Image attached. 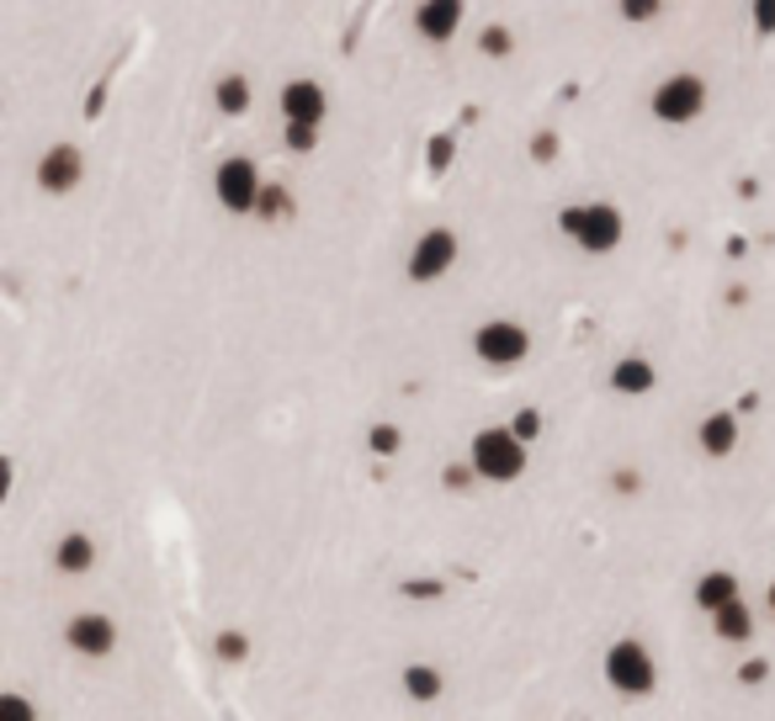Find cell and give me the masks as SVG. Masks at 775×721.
I'll list each match as a JSON object with an SVG mask.
<instances>
[{"mask_svg": "<svg viewBox=\"0 0 775 721\" xmlns=\"http://www.w3.org/2000/svg\"><path fill=\"white\" fill-rule=\"evenodd\" d=\"M468 462H473V473L489 482H516L526 473V441L510 430V425H489V430H479L473 445H468Z\"/></svg>", "mask_w": 775, "mask_h": 721, "instance_id": "1", "label": "cell"}, {"mask_svg": "<svg viewBox=\"0 0 775 721\" xmlns=\"http://www.w3.org/2000/svg\"><path fill=\"white\" fill-rule=\"evenodd\" d=\"M558 229H564L584 255H611L616 244H621V212H616L611 201H584V207H564Z\"/></svg>", "mask_w": 775, "mask_h": 721, "instance_id": "2", "label": "cell"}, {"mask_svg": "<svg viewBox=\"0 0 775 721\" xmlns=\"http://www.w3.org/2000/svg\"><path fill=\"white\" fill-rule=\"evenodd\" d=\"M606 684H611L616 695H649L653 684H658V669H653V652L643 647L638 637H621L606 647Z\"/></svg>", "mask_w": 775, "mask_h": 721, "instance_id": "3", "label": "cell"}, {"mask_svg": "<svg viewBox=\"0 0 775 721\" xmlns=\"http://www.w3.org/2000/svg\"><path fill=\"white\" fill-rule=\"evenodd\" d=\"M649 107L658 122L686 127V122H695L706 112V81H701V75H669V81H658Z\"/></svg>", "mask_w": 775, "mask_h": 721, "instance_id": "4", "label": "cell"}, {"mask_svg": "<svg viewBox=\"0 0 775 721\" xmlns=\"http://www.w3.org/2000/svg\"><path fill=\"white\" fill-rule=\"evenodd\" d=\"M531 351V334L526 323L516 319H489L473 329V356L484 361V366H521Z\"/></svg>", "mask_w": 775, "mask_h": 721, "instance_id": "5", "label": "cell"}, {"mask_svg": "<svg viewBox=\"0 0 775 721\" xmlns=\"http://www.w3.org/2000/svg\"><path fill=\"white\" fill-rule=\"evenodd\" d=\"M213 197L223 201L229 212H255V207H261V197H266V186H261V170H255V160L234 155V160L218 164V170H213Z\"/></svg>", "mask_w": 775, "mask_h": 721, "instance_id": "6", "label": "cell"}, {"mask_svg": "<svg viewBox=\"0 0 775 721\" xmlns=\"http://www.w3.org/2000/svg\"><path fill=\"white\" fill-rule=\"evenodd\" d=\"M457 266V234L451 229H425L409 249V281H441Z\"/></svg>", "mask_w": 775, "mask_h": 721, "instance_id": "7", "label": "cell"}, {"mask_svg": "<svg viewBox=\"0 0 775 721\" xmlns=\"http://www.w3.org/2000/svg\"><path fill=\"white\" fill-rule=\"evenodd\" d=\"M85 175V155L75 144H53L48 155L38 160V186L43 192H53V197H64V192H75Z\"/></svg>", "mask_w": 775, "mask_h": 721, "instance_id": "8", "label": "cell"}, {"mask_svg": "<svg viewBox=\"0 0 775 721\" xmlns=\"http://www.w3.org/2000/svg\"><path fill=\"white\" fill-rule=\"evenodd\" d=\"M64 641L85 652V658H107L112 647H118V626H112V615H101V610H85L75 615L70 626H64Z\"/></svg>", "mask_w": 775, "mask_h": 721, "instance_id": "9", "label": "cell"}, {"mask_svg": "<svg viewBox=\"0 0 775 721\" xmlns=\"http://www.w3.org/2000/svg\"><path fill=\"white\" fill-rule=\"evenodd\" d=\"M325 90L314 81H287L282 85V118L287 122H308V127H319L325 122Z\"/></svg>", "mask_w": 775, "mask_h": 721, "instance_id": "10", "label": "cell"}, {"mask_svg": "<svg viewBox=\"0 0 775 721\" xmlns=\"http://www.w3.org/2000/svg\"><path fill=\"white\" fill-rule=\"evenodd\" d=\"M462 5H468V0H420V11H414V27H420V33H425L431 42L457 38V27H462Z\"/></svg>", "mask_w": 775, "mask_h": 721, "instance_id": "11", "label": "cell"}, {"mask_svg": "<svg viewBox=\"0 0 775 721\" xmlns=\"http://www.w3.org/2000/svg\"><path fill=\"white\" fill-rule=\"evenodd\" d=\"M695 441H701L706 456H734L738 451V419L728 414V408L706 414V419H701V430H695Z\"/></svg>", "mask_w": 775, "mask_h": 721, "instance_id": "12", "label": "cell"}, {"mask_svg": "<svg viewBox=\"0 0 775 721\" xmlns=\"http://www.w3.org/2000/svg\"><path fill=\"white\" fill-rule=\"evenodd\" d=\"M734 600H738V578L728 567H712V573L695 578V604H701L706 615H717L723 604H734Z\"/></svg>", "mask_w": 775, "mask_h": 721, "instance_id": "13", "label": "cell"}, {"mask_svg": "<svg viewBox=\"0 0 775 721\" xmlns=\"http://www.w3.org/2000/svg\"><path fill=\"white\" fill-rule=\"evenodd\" d=\"M653 361H643V356H621L611 366V388L616 393H627V399H638V393H653Z\"/></svg>", "mask_w": 775, "mask_h": 721, "instance_id": "14", "label": "cell"}, {"mask_svg": "<svg viewBox=\"0 0 775 721\" xmlns=\"http://www.w3.org/2000/svg\"><path fill=\"white\" fill-rule=\"evenodd\" d=\"M53 562H59V573H90V567H96V541H90L85 530H70V536L53 547Z\"/></svg>", "mask_w": 775, "mask_h": 721, "instance_id": "15", "label": "cell"}, {"mask_svg": "<svg viewBox=\"0 0 775 721\" xmlns=\"http://www.w3.org/2000/svg\"><path fill=\"white\" fill-rule=\"evenodd\" d=\"M712 632H717L723 641H749V637H754V610H749L743 600L723 604V610L712 615Z\"/></svg>", "mask_w": 775, "mask_h": 721, "instance_id": "16", "label": "cell"}, {"mask_svg": "<svg viewBox=\"0 0 775 721\" xmlns=\"http://www.w3.org/2000/svg\"><path fill=\"white\" fill-rule=\"evenodd\" d=\"M250 101H255V96H250V81H245V75H223V81L213 85V107H218L223 118H245Z\"/></svg>", "mask_w": 775, "mask_h": 721, "instance_id": "17", "label": "cell"}, {"mask_svg": "<svg viewBox=\"0 0 775 721\" xmlns=\"http://www.w3.org/2000/svg\"><path fill=\"white\" fill-rule=\"evenodd\" d=\"M404 689H409V700H436L441 695V669L436 663H409Z\"/></svg>", "mask_w": 775, "mask_h": 721, "instance_id": "18", "label": "cell"}, {"mask_svg": "<svg viewBox=\"0 0 775 721\" xmlns=\"http://www.w3.org/2000/svg\"><path fill=\"white\" fill-rule=\"evenodd\" d=\"M479 48H484L489 59H505V53L516 48V38H510V27H499V22H494V27H484V33H479Z\"/></svg>", "mask_w": 775, "mask_h": 721, "instance_id": "19", "label": "cell"}, {"mask_svg": "<svg viewBox=\"0 0 775 721\" xmlns=\"http://www.w3.org/2000/svg\"><path fill=\"white\" fill-rule=\"evenodd\" d=\"M0 721H38V711H33V700L27 695H0Z\"/></svg>", "mask_w": 775, "mask_h": 721, "instance_id": "20", "label": "cell"}, {"mask_svg": "<svg viewBox=\"0 0 775 721\" xmlns=\"http://www.w3.org/2000/svg\"><path fill=\"white\" fill-rule=\"evenodd\" d=\"M319 144V127H308V122H287V149H314Z\"/></svg>", "mask_w": 775, "mask_h": 721, "instance_id": "21", "label": "cell"}, {"mask_svg": "<svg viewBox=\"0 0 775 721\" xmlns=\"http://www.w3.org/2000/svg\"><path fill=\"white\" fill-rule=\"evenodd\" d=\"M510 430H516V436H521V441H536V436H542V414H536V408H521V414H516V419H510Z\"/></svg>", "mask_w": 775, "mask_h": 721, "instance_id": "22", "label": "cell"}, {"mask_svg": "<svg viewBox=\"0 0 775 721\" xmlns=\"http://www.w3.org/2000/svg\"><path fill=\"white\" fill-rule=\"evenodd\" d=\"M664 11V0H621V16L627 22H653Z\"/></svg>", "mask_w": 775, "mask_h": 721, "instance_id": "23", "label": "cell"}, {"mask_svg": "<svg viewBox=\"0 0 775 721\" xmlns=\"http://www.w3.org/2000/svg\"><path fill=\"white\" fill-rule=\"evenodd\" d=\"M372 451H377V456L399 451V430H393V425H377V430H372Z\"/></svg>", "mask_w": 775, "mask_h": 721, "instance_id": "24", "label": "cell"}, {"mask_svg": "<svg viewBox=\"0 0 775 721\" xmlns=\"http://www.w3.org/2000/svg\"><path fill=\"white\" fill-rule=\"evenodd\" d=\"M218 652H223L229 663H240V658H245V637H240V632H223V637H218Z\"/></svg>", "mask_w": 775, "mask_h": 721, "instance_id": "25", "label": "cell"}, {"mask_svg": "<svg viewBox=\"0 0 775 721\" xmlns=\"http://www.w3.org/2000/svg\"><path fill=\"white\" fill-rule=\"evenodd\" d=\"M754 27H760L765 38L775 33V0H754Z\"/></svg>", "mask_w": 775, "mask_h": 721, "instance_id": "26", "label": "cell"}, {"mask_svg": "<svg viewBox=\"0 0 775 721\" xmlns=\"http://www.w3.org/2000/svg\"><path fill=\"white\" fill-rule=\"evenodd\" d=\"M765 674H771V663H765V658H749V663L738 669V680H743V684H760Z\"/></svg>", "mask_w": 775, "mask_h": 721, "instance_id": "27", "label": "cell"}, {"mask_svg": "<svg viewBox=\"0 0 775 721\" xmlns=\"http://www.w3.org/2000/svg\"><path fill=\"white\" fill-rule=\"evenodd\" d=\"M765 610H771V615H775V584H771V589H765Z\"/></svg>", "mask_w": 775, "mask_h": 721, "instance_id": "28", "label": "cell"}]
</instances>
